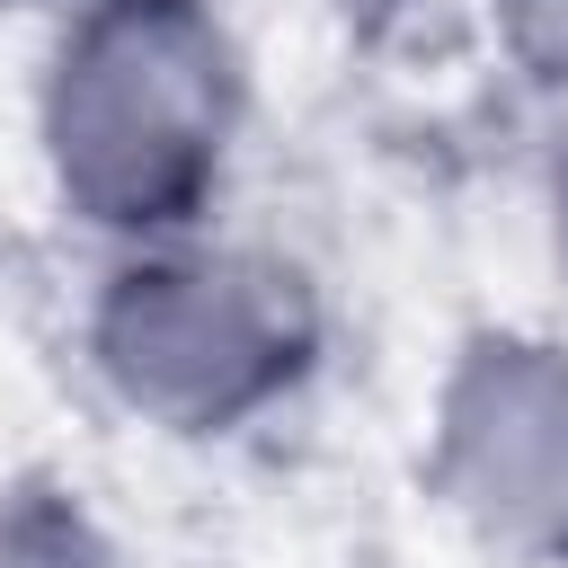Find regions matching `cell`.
Returning a JSON list of instances; mask_svg holds the SVG:
<instances>
[{
	"mask_svg": "<svg viewBox=\"0 0 568 568\" xmlns=\"http://www.w3.org/2000/svg\"><path fill=\"white\" fill-rule=\"evenodd\" d=\"M346 9H355V0H346ZM364 9H382V0H364Z\"/></svg>",
	"mask_w": 568,
	"mask_h": 568,
	"instance_id": "8992f818",
	"label": "cell"
},
{
	"mask_svg": "<svg viewBox=\"0 0 568 568\" xmlns=\"http://www.w3.org/2000/svg\"><path fill=\"white\" fill-rule=\"evenodd\" d=\"M98 382L160 435H231L311 364V302L240 248H151L115 266L89 320Z\"/></svg>",
	"mask_w": 568,
	"mask_h": 568,
	"instance_id": "7a4b0ae2",
	"label": "cell"
},
{
	"mask_svg": "<svg viewBox=\"0 0 568 568\" xmlns=\"http://www.w3.org/2000/svg\"><path fill=\"white\" fill-rule=\"evenodd\" d=\"M240 133V53L213 0H80L44 71V169L98 231L204 213Z\"/></svg>",
	"mask_w": 568,
	"mask_h": 568,
	"instance_id": "6da1fadb",
	"label": "cell"
},
{
	"mask_svg": "<svg viewBox=\"0 0 568 568\" xmlns=\"http://www.w3.org/2000/svg\"><path fill=\"white\" fill-rule=\"evenodd\" d=\"M497 27H506L524 71L568 80V0H497Z\"/></svg>",
	"mask_w": 568,
	"mask_h": 568,
	"instance_id": "277c9868",
	"label": "cell"
},
{
	"mask_svg": "<svg viewBox=\"0 0 568 568\" xmlns=\"http://www.w3.org/2000/svg\"><path fill=\"white\" fill-rule=\"evenodd\" d=\"M559 248H568V195H559Z\"/></svg>",
	"mask_w": 568,
	"mask_h": 568,
	"instance_id": "5b68a950",
	"label": "cell"
},
{
	"mask_svg": "<svg viewBox=\"0 0 568 568\" xmlns=\"http://www.w3.org/2000/svg\"><path fill=\"white\" fill-rule=\"evenodd\" d=\"M426 479L479 550L568 568V346L479 328L435 390Z\"/></svg>",
	"mask_w": 568,
	"mask_h": 568,
	"instance_id": "3957f363",
	"label": "cell"
}]
</instances>
